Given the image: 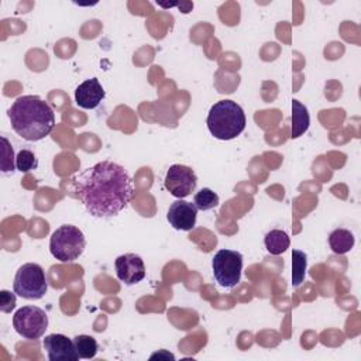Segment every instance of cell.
Here are the masks:
<instances>
[{
  "instance_id": "13",
  "label": "cell",
  "mask_w": 361,
  "mask_h": 361,
  "mask_svg": "<svg viewBox=\"0 0 361 361\" xmlns=\"http://www.w3.org/2000/svg\"><path fill=\"white\" fill-rule=\"evenodd\" d=\"M355 244L354 234L347 228H336L329 235V245L334 254H345L351 251Z\"/></svg>"
},
{
  "instance_id": "16",
  "label": "cell",
  "mask_w": 361,
  "mask_h": 361,
  "mask_svg": "<svg viewBox=\"0 0 361 361\" xmlns=\"http://www.w3.org/2000/svg\"><path fill=\"white\" fill-rule=\"evenodd\" d=\"M307 257L300 250L292 251V285L299 286L305 281Z\"/></svg>"
},
{
  "instance_id": "18",
  "label": "cell",
  "mask_w": 361,
  "mask_h": 361,
  "mask_svg": "<svg viewBox=\"0 0 361 361\" xmlns=\"http://www.w3.org/2000/svg\"><path fill=\"white\" fill-rule=\"evenodd\" d=\"M193 204L196 206L197 210L203 212L214 209L216 206H219V195L209 188H203L195 195Z\"/></svg>"
},
{
  "instance_id": "12",
  "label": "cell",
  "mask_w": 361,
  "mask_h": 361,
  "mask_svg": "<svg viewBox=\"0 0 361 361\" xmlns=\"http://www.w3.org/2000/svg\"><path fill=\"white\" fill-rule=\"evenodd\" d=\"M104 89L97 78L82 82L75 90V102L82 109H94L104 99Z\"/></svg>"
},
{
  "instance_id": "19",
  "label": "cell",
  "mask_w": 361,
  "mask_h": 361,
  "mask_svg": "<svg viewBox=\"0 0 361 361\" xmlns=\"http://www.w3.org/2000/svg\"><path fill=\"white\" fill-rule=\"evenodd\" d=\"M37 166H38V161L32 151H30V149L18 151V154L16 155V168L20 172L27 173V172L35 169Z\"/></svg>"
},
{
  "instance_id": "21",
  "label": "cell",
  "mask_w": 361,
  "mask_h": 361,
  "mask_svg": "<svg viewBox=\"0 0 361 361\" xmlns=\"http://www.w3.org/2000/svg\"><path fill=\"white\" fill-rule=\"evenodd\" d=\"M16 292L11 293L10 290H0V310L3 313H10L16 307Z\"/></svg>"
},
{
  "instance_id": "4",
  "label": "cell",
  "mask_w": 361,
  "mask_h": 361,
  "mask_svg": "<svg viewBox=\"0 0 361 361\" xmlns=\"http://www.w3.org/2000/svg\"><path fill=\"white\" fill-rule=\"evenodd\" d=\"M86 247V238L76 226L63 224L58 227L49 240V251L61 262L78 259Z\"/></svg>"
},
{
  "instance_id": "14",
  "label": "cell",
  "mask_w": 361,
  "mask_h": 361,
  "mask_svg": "<svg viewBox=\"0 0 361 361\" xmlns=\"http://www.w3.org/2000/svg\"><path fill=\"white\" fill-rule=\"evenodd\" d=\"M310 124V116L305 104L299 100H292V138L300 137Z\"/></svg>"
},
{
  "instance_id": "17",
  "label": "cell",
  "mask_w": 361,
  "mask_h": 361,
  "mask_svg": "<svg viewBox=\"0 0 361 361\" xmlns=\"http://www.w3.org/2000/svg\"><path fill=\"white\" fill-rule=\"evenodd\" d=\"M73 343H75V348L78 351L79 358L87 360V358H93L97 354V348H99L97 341L92 336L79 334L73 337Z\"/></svg>"
},
{
  "instance_id": "8",
  "label": "cell",
  "mask_w": 361,
  "mask_h": 361,
  "mask_svg": "<svg viewBox=\"0 0 361 361\" xmlns=\"http://www.w3.org/2000/svg\"><path fill=\"white\" fill-rule=\"evenodd\" d=\"M165 188L169 193L178 199L189 196L197 185V176L195 171L186 165H171L165 175Z\"/></svg>"
},
{
  "instance_id": "7",
  "label": "cell",
  "mask_w": 361,
  "mask_h": 361,
  "mask_svg": "<svg viewBox=\"0 0 361 361\" xmlns=\"http://www.w3.org/2000/svg\"><path fill=\"white\" fill-rule=\"evenodd\" d=\"M14 330L27 340H37L44 336L48 327V316L38 306H23L13 316Z\"/></svg>"
},
{
  "instance_id": "22",
  "label": "cell",
  "mask_w": 361,
  "mask_h": 361,
  "mask_svg": "<svg viewBox=\"0 0 361 361\" xmlns=\"http://www.w3.org/2000/svg\"><path fill=\"white\" fill-rule=\"evenodd\" d=\"M159 358V357H165V358H171V360H173L175 357L171 354V353H168L166 350H161V351H158V353H155V354H152L151 355V360H154V358Z\"/></svg>"
},
{
  "instance_id": "1",
  "label": "cell",
  "mask_w": 361,
  "mask_h": 361,
  "mask_svg": "<svg viewBox=\"0 0 361 361\" xmlns=\"http://www.w3.org/2000/svg\"><path fill=\"white\" fill-rule=\"evenodd\" d=\"M73 188L87 213L99 219L118 214L134 195L130 173L113 161H102L79 172Z\"/></svg>"
},
{
  "instance_id": "3",
  "label": "cell",
  "mask_w": 361,
  "mask_h": 361,
  "mask_svg": "<svg viewBox=\"0 0 361 361\" xmlns=\"http://www.w3.org/2000/svg\"><path fill=\"white\" fill-rule=\"evenodd\" d=\"M245 121L243 107L238 103L226 99L216 102L210 107L206 124L214 138L228 141L244 131Z\"/></svg>"
},
{
  "instance_id": "9",
  "label": "cell",
  "mask_w": 361,
  "mask_h": 361,
  "mask_svg": "<svg viewBox=\"0 0 361 361\" xmlns=\"http://www.w3.org/2000/svg\"><path fill=\"white\" fill-rule=\"evenodd\" d=\"M117 278L126 285H135L145 278V265L140 255L134 252L123 254L114 261Z\"/></svg>"
},
{
  "instance_id": "2",
  "label": "cell",
  "mask_w": 361,
  "mask_h": 361,
  "mask_svg": "<svg viewBox=\"0 0 361 361\" xmlns=\"http://www.w3.org/2000/svg\"><path fill=\"white\" fill-rule=\"evenodd\" d=\"M13 130L25 141H39L55 127L52 107L35 94L17 97L7 110Z\"/></svg>"
},
{
  "instance_id": "6",
  "label": "cell",
  "mask_w": 361,
  "mask_h": 361,
  "mask_svg": "<svg viewBox=\"0 0 361 361\" xmlns=\"http://www.w3.org/2000/svg\"><path fill=\"white\" fill-rule=\"evenodd\" d=\"M212 271L216 282L223 288H234L241 278L243 255L234 250H220L212 258Z\"/></svg>"
},
{
  "instance_id": "11",
  "label": "cell",
  "mask_w": 361,
  "mask_h": 361,
  "mask_svg": "<svg viewBox=\"0 0 361 361\" xmlns=\"http://www.w3.org/2000/svg\"><path fill=\"white\" fill-rule=\"evenodd\" d=\"M197 209L193 203L183 199L175 200L166 213L168 223L179 231H189L196 226Z\"/></svg>"
},
{
  "instance_id": "15",
  "label": "cell",
  "mask_w": 361,
  "mask_h": 361,
  "mask_svg": "<svg viewBox=\"0 0 361 361\" xmlns=\"http://www.w3.org/2000/svg\"><path fill=\"white\" fill-rule=\"evenodd\" d=\"M264 244L269 254L279 255L289 248L290 240L283 230H271L265 234Z\"/></svg>"
},
{
  "instance_id": "10",
  "label": "cell",
  "mask_w": 361,
  "mask_h": 361,
  "mask_svg": "<svg viewBox=\"0 0 361 361\" xmlns=\"http://www.w3.org/2000/svg\"><path fill=\"white\" fill-rule=\"evenodd\" d=\"M44 348L49 361H76L79 360L78 351L75 348L73 340L66 337L65 334L52 333L45 336Z\"/></svg>"
},
{
  "instance_id": "5",
  "label": "cell",
  "mask_w": 361,
  "mask_h": 361,
  "mask_svg": "<svg viewBox=\"0 0 361 361\" xmlns=\"http://www.w3.org/2000/svg\"><path fill=\"white\" fill-rule=\"evenodd\" d=\"M14 292L28 300L41 299L48 290V282L41 265L35 262L23 264L14 276Z\"/></svg>"
},
{
  "instance_id": "20",
  "label": "cell",
  "mask_w": 361,
  "mask_h": 361,
  "mask_svg": "<svg viewBox=\"0 0 361 361\" xmlns=\"http://www.w3.org/2000/svg\"><path fill=\"white\" fill-rule=\"evenodd\" d=\"M1 172L7 173V172H13L16 168V157H14V151L13 147L10 144V141L3 135L1 137Z\"/></svg>"
}]
</instances>
